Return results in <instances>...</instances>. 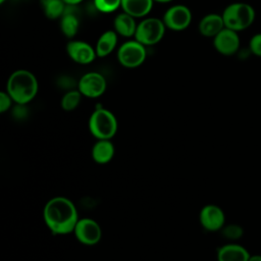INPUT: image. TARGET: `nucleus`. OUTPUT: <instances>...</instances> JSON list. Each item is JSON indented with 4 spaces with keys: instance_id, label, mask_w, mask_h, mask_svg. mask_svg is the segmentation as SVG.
<instances>
[{
    "instance_id": "nucleus-26",
    "label": "nucleus",
    "mask_w": 261,
    "mask_h": 261,
    "mask_svg": "<svg viewBox=\"0 0 261 261\" xmlns=\"http://www.w3.org/2000/svg\"><path fill=\"white\" fill-rule=\"evenodd\" d=\"M15 105L12 106L11 108V115L13 118L16 120H23L28 117L29 115V109L27 107V104H17L14 103Z\"/></svg>"
},
{
    "instance_id": "nucleus-12",
    "label": "nucleus",
    "mask_w": 261,
    "mask_h": 261,
    "mask_svg": "<svg viewBox=\"0 0 261 261\" xmlns=\"http://www.w3.org/2000/svg\"><path fill=\"white\" fill-rule=\"evenodd\" d=\"M212 43L214 49L219 54L223 56H231L239 51L241 39L238 32L224 28L213 38Z\"/></svg>"
},
{
    "instance_id": "nucleus-1",
    "label": "nucleus",
    "mask_w": 261,
    "mask_h": 261,
    "mask_svg": "<svg viewBox=\"0 0 261 261\" xmlns=\"http://www.w3.org/2000/svg\"><path fill=\"white\" fill-rule=\"evenodd\" d=\"M43 219L49 230L56 236L73 232L79 213L74 203L63 196H56L47 201L43 208Z\"/></svg>"
},
{
    "instance_id": "nucleus-4",
    "label": "nucleus",
    "mask_w": 261,
    "mask_h": 261,
    "mask_svg": "<svg viewBox=\"0 0 261 261\" xmlns=\"http://www.w3.org/2000/svg\"><path fill=\"white\" fill-rule=\"evenodd\" d=\"M91 135L97 140H111L117 133L116 116L108 109L97 106L89 117L88 122Z\"/></svg>"
},
{
    "instance_id": "nucleus-10",
    "label": "nucleus",
    "mask_w": 261,
    "mask_h": 261,
    "mask_svg": "<svg viewBox=\"0 0 261 261\" xmlns=\"http://www.w3.org/2000/svg\"><path fill=\"white\" fill-rule=\"evenodd\" d=\"M199 221L207 231H220L225 225V213L218 205L207 204L200 210Z\"/></svg>"
},
{
    "instance_id": "nucleus-9",
    "label": "nucleus",
    "mask_w": 261,
    "mask_h": 261,
    "mask_svg": "<svg viewBox=\"0 0 261 261\" xmlns=\"http://www.w3.org/2000/svg\"><path fill=\"white\" fill-rule=\"evenodd\" d=\"M73 234L81 244L94 246L100 242L102 238V229L96 220L84 217L77 220L73 229Z\"/></svg>"
},
{
    "instance_id": "nucleus-5",
    "label": "nucleus",
    "mask_w": 261,
    "mask_h": 261,
    "mask_svg": "<svg viewBox=\"0 0 261 261\" xmlns=\"http://www.w3.org/2000/svg\"><path fill=\"white\" fill-rule=\"evenodd\" d=\"M166 27L162 18L146 16L138 23L134 39L144 46H154L163 39Z\"/></svg>"
},
{
    "instance_id": "nucleus-3",
    "label": "nucleus",
    "mask_w": 261,
    "mask_h": 261,
    "mask_svg": "<svg viewBox=\"0 0 261 261\" xmlns=\"http://www.w3.org/2000/svg\"><path fill=\"white\" fill-rule=\"evenodd\" d=\"M221 15L225 28L240 33L253 24L256 12L254 7L249 3L233 2L223 9Z\"/></svg>"
},
{
    "instance_id": "nucleus-30",
    "label": "nucleus",
    "mask_w": 261,
    "mask_h": 261,
    "mask_svg": "<svg viewBox=\"0 0 261 261\" xmlns=\"http://www.w3.org/2000/svg\"><path fill=\"white\" fill-rule=\"evenodd\" d=\"M173 0H154V2L156 3H161V4H165V3H170Z\"/></svg>"
},
{
    "instance_id": "nucleus-27",
    "label": "nucleus",
    "mask_w": 261,
    "mask_h": 261,
    "mask_svg": "<svg viewBox=\"0 0 261 261\" xmlns=\"http://www.w3.org/2000/svg\"><path fill=\"white\" fill-rule=\"evenodd\" d=\"M13 103H14L13 100L11 99V97L8 95L6 91H2L0 93V112L1 113H4L10 110L12 108Z\"/></svg>"
},
{
    "instance_id": "nucleus-2",
    "label": "nucleus",
    "mask_w": 261,
    "mask_h": 261,
    "mask_svg": "<svg viewBox=\"0 0 261 261\" xmlns=\"http://www.w3.org/2000/svg\"><path fill=\"white\" fill-rule=\"evenodd\" d=\"M39 84L36 75L28 69H16L6 82V92L14 103L29 104L38 94Z\"/></svg>"
},
{
    "instance_id": "nucleus-23",
    "label": "nucleus",
    "mask_w": 261,
    "mask_h": 261,
    "mask_svg": "<svg viewBox=\"0 0 261 261\" xmlns=\"http://www.w3.org/2000/svg\"><path fill=\"white\" fill-rule=\"evenodd\" d=\"M95 8L102 13H112L121 8V0H93Z\"/></svg>"
},
{
    "instance_id": "nucleus-22",
    "label": "nucleus",
    "mask_w": 261,
    "mask_h": 261,
    "mask_svg": "<svg viewBox=\"0 0 261 261\" xmlns=\"http://www.w3.org/2000/svg\"><path fill=\"white\" fill-rule=\"evenodd\" d=\"M220 233L225 240L236 242L244 236V228L238 223H228L221 228Z\"/></svg>"
},
{
    "instance_id": "nucleus-7",
    "label": "nucleus",
    "mask_w": 261,
    "mask_h": 261,
    "mask_svg": "<svg viewBox=\"0 0 261 261\" xmlns=\"http://www.w3.org/2000/svg\"><path fill=\"white\" fill-rule=\"evenodd\" d=\"M192 11L184 4H175L167 8L162 16L166 29L180 32L188 29L192 22Z\"/></svg>"
},
{
    "instance_id": "nucleus-15",
    "label": "nucleus",
    "mask_w": 261,
    "mask_h": 261,
    "mask_svg": "<svg viewBox=\"0 0 261 261\" xmlns=\"http://www.w3.org/2000/svg\"><path fill=\"white\" fill-rule=\"evenodd\" d=\"M225 28L222 15L219 13H208L204 15L198 24L199 33L206 38H214Z\"/></svg>"
},
{
    "instance_id": "nucleus-6",
    "label": "nucleus",
    "mask_w": 261,
    "mask_h": 261,
    "mask_svg": "<svg viewBox=\"0 0 261 261\" xmlns=\"http://www.w3.org/2000/svg\"><path fill=\"white\" fill-rule=\"evenodd\" d=\"M116 58L119 64L125 68H137L141 66L147 58L146 46L137 40L123 42L116 51Z\"/></svg>"
},
{
    "instance_id": "nucleus-18",
    "label": "nucleus",
    "mask_w": 261,
    "mask_h": 261,
    "mask_svg": "<svg viewBox=\"0 0 261 261\" xmlns=\"http://www.w3.org/2000/svg\"><path fill=\"white\" fill-rule=\"evenodd\" d=\"M154 0H121V9L135 18H144L151 12Z\"/></svg>"
},
{
    "instance_id": "nucleus-31",
    "label": "nucleus",
    "mask_w": 261,
    "mask_h": 261,
    "mask_svg": "<svg viewBox=\"0 0 261 261\" xmlns=\"http://www.w3.org/2000/svg\"><path fill=\"white\" fill-rule=\"evenodd\" d=\"M5 1H7V0H0V3H1V4H3Z\"/></svg>"
},
{
    "instance_id": "nucleus-16",
    "label": "nucleus",
    "mask_w": 261,
    "mask_h": 261,
    "mask_svg": "<svg viewBox=\"0 0 261 261\" xmlns=\"http://www.w3.org/2000/svg\"><path fill=\"white\" fill-rule=\"evenodd\" d=\"M118 42V35L114 30H107L103 32L95 45V50L97 57L104 58L108 55H110L117 46Z\"/></svg>"
},
{
    "instance_id": "nucleus-17",
    "label": "nucleus",
    "mask_w": 261,
    "mask_h": 261,
    "mask_svg": "<svg viewBox=\"0 0 261 261\" xmlns=\"http://www.w3.org/2000/svg\"><path fill=\"white\" fill-rule=\"evenodd\" d=\"M115 154V147L111 140H97L91 150L93 160L98 164L110 162Z\"/></svg>"
},
{
    "instance_id": "nucleus-24",
    "label": "nucleus",
    "mask_w": 261,
    "mask_h": 261,
    "mask_svg": "<svg viewBox=\"0 0 261 261\" xmlns=\"http://www.w3.org/2000/svg\"><path fill=\"white\" fill-rule=\"evenodd\" d=\"M77 82L79 81H75L70 75L65 74V75L58 76V79H57V86L60 89L65 90V92H66V91L77 89Z\"/></svg>"
},
{
    "instance_id": "nucleus-11",
    "label": "nucleus",
    "mask_w": 261,
    "mask_h": 261,
    "mask_svg": "<svg viewBox=\"0 0 261 261\" xmlns=\"http://www.w3.org/2000/svg\"><path fill=\"white\" fill-rule=\"evenodd\" d=\"M65 51L73 62L83 65L92 63L97 57L95 47L82 40H69L66 44Z\"/></svg>"
},
{
    "instance_id": "nucleus-28",
    "label": "nucleus",
    "mask_w": 261,
    "mask_h": 261,
    "mask_svg": "<svg viewBox=\"0 0 261 261\" xmlns=\"http://www.w3.org/2000/svg\"><path fill=\"white\" fill-rule=\"evenodd\" d=\"M66 5H71V6H77L81 4L84 0H62Z\"/></svg>"
},
{
    "instance_id": "nucleus-8",
    "label": "nucleus",
    "mask_w": 261,
    "mask_h": 261,
    "mask_svg": "<svg viewBox=\"0 0 261 261\" xmlns=\"http://www.w3.org/2000/svg\"><path fill=\"white\" fill-rule=\"evenodd\" d=\"M107 89V82L103 74L98 71H89L81 76L77 82V90L83 97L98 98L102 96Z\"/></svg>"
},
{
    "instance_id": "nucleus-19",
    "label": "nucleus",
    "mask_w": 261,
    "mask_h": 261,
    "mask_svg": "<svg viewBox=\"0 0 261 261\" xmlns=\"http://www.w3.org/2000/svg\"><path fill=\"white\" fill-rule=\"evenodd\" d=\"M137 25L138 23L136 22V18L125 13L124 11L118 13L113 19V30L117 33L118 36L123 38L135 37Z\"/></svg>"
},
{
    "instance_id": "nucleus-29",
    "label": "nucleus",
    "mask_w": 261,
    "mask_h": 261,
    "mask_svg": "<svg viewBox=\"0 0 261 261\" xmlns=\"http://www.w3.org/2000/svg\"><path fill=\"white\" fill-rule=\"evenodd\" d=\"M248 261H261V254H254V255H251Z\"/></svg>"
},
{
    "instance_id": "nucleus-21",
    "label": "nucleus",
    "mask_w": 261,
    "mask_h": 261,
    "mask_svg": "<svg viewBox=\"0 0 261 261\" xmlns=\"http://www.w3.org/2000/svg\"><path fill=\"white\" fill-rule=\"evenodd\" d=\"M82 97L83 95L77 89L66 91L60 100V106L62 110L69 112L76 109L81 103Z\"/></svg>"
},
{
    "instance_id": "nucleus-13",
    "label": "nucleus",
    "mask_w": 261,
    "mask_h": 261,
    "mask_svg": "<svg viewBox=\"0 0 261 261\" xmlns=\"http://www.w3.org/2000/svg\"><path fill=\"white\" fill-rule=\"evenodd\" d=\"M251 254L243 245L236 242L224 244L217 248V261H248Z\"/></svg>"
},
{
    "instance_id": "nucleus-14",
    "label": "nucleus",
    "mask_w": 261,
    "mask_h": 261,
    "mask_svg": "<svg viewBox=\"0 0 261 261\" xmlns=\"http://www.w3.org/2000/svg\"><path fill=\"white\" fill-rule=\"evenodd\" d=\"M60 31L64 37L71 40L80 30V18L76 13V6L66 5L64 14L60 17Z\"/></svg>"
},
{
    "instance_id": "nucleus-20",
    "label": "nucleus",
    "mask_w": 261,
    "mask_h": 261,
    "mask_svg": "<svg viewBox=\"0 0 261 261\" xmlns=\"http://www.w3.org/2000/svg\"><path fill=\"white\" fill-rule=\"evenodd\" d=\"M41 5L45 16L49 19H60L66 9V4L62 0H47Z\"/></svg>"
},
{
    "instance_id": "nucleus-25",
    "label": "nucleus",
    "mask_w": 261,
    "mask_h": 261,
    "mask_svg": "<svg viewBox=\"0 0 261 261\" xmlns=\"http://www.w3.org/2000/svg\"><path fill=\"white\" fill-rule=\"evenodd\" d=\"M249 50L250 52L261 58V33L253 35L249 41Z\"/></svg>"
}]
</instances>
